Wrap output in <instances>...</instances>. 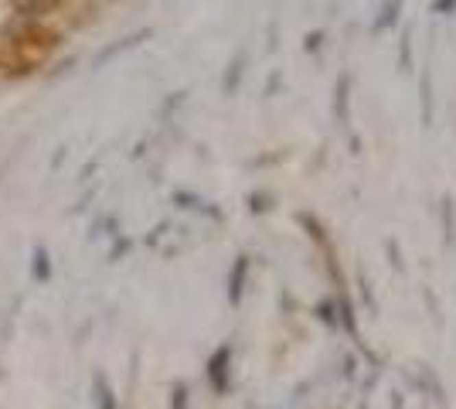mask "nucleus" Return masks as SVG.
<instances>
[{
    "instance_id": "obj_1",
    "label": "nucleus",
    "mask_w": 456,
    "mask_h": 409,
    "mask_svg": "<svg viewBox=\"0 0 456 409\" xmlns=\"http://www.w3.org/2000/svg\"><path fill=\"white\" fill-rule=\"evenodd\" d=\"M398 7H402V0H388V3L381 7V17L371 24V31L378 34V31H385L388 24H395V21H398Z\"/></svg>"
},
{
    "instance_id": "obj_2",
    "label": "nucleus",
    "mask_w": 456,
    "mask_h": 409,
    "mask_svg": "<svg viewBox=\"0 0 456 409\" xmlns=\"http://www.w3.org/2000/svg\"><path fill=\"white\" fill-rule=\"evenodd\" d=\"M348 86H351V79L344 75V79H341V86L334 89V109L341 113V119H348Z\"/></svg>"
},
{
    "instance_id": "obj_3",
    "label": "nucleus",
    "mask_w": 456,
    "mask_h": 409,
    "mask_svg": "<svg viewBox=\"0 0 456 409\" xmlns=\"http://www.w3.org/2000/svg\"><path fill=\"white\" fill-rule=\"evenodd\" d=\"M456 7V0H436V14H450Z\"/></svg>"
},
{
    "instance_id": "obj_4",
    "label": "nucleus",
    "mask_w": 456,
    "mask_h": 409,
    "mask_svg": "<svg viewBox=\"0 0 456 409\" xmlns=\"http://www.w3.org/2000/svg\"><path fill=\"white\" fill-rule=\"evenodd\" d=\"M409 41H412V38L405 34V38H402V69H409Z\"/></svg>"
},
{
    "instance_id": "obj_5",
    "label": "nucleus",
    "mask_w": 456,
    "mask_h": 409,
    "mask_svg": "<svg viewBox=\"0 0 456 409\" xmlns=\"http://www.w3.org/2000/svg\"><path fill=\"white\" fill-rule=\"evenodd\" d=\"M320 38H324V34H307L303 48H307V51H310V48H317V45H320Z\"/></svg>"
}]
</instances>
